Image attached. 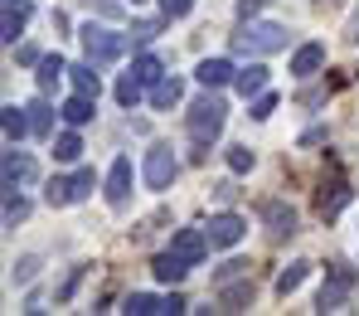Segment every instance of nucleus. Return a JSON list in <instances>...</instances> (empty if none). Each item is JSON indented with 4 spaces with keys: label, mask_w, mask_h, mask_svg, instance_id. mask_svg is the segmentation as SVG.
<instances>
[{
    "label": "nucleus",
    "mask_w": 359,
    "mask_h": 316,
    "mask_svg": "<svg viewBox=\"0 0 359 316\" xmlns=\"http://www.w3.org/2000/svg\"><path fill=\"white\" fill-rule=\"evenodd\" d=\"M233 49L238 54H277V49H287V29L272 20H248L233 34Z\"/></svg>",
    "instance_id": "f257e3e1"
},
{
    "label": "nucleus",
    "mask_w": 359,
    "mask_h": 316,
    "mask_svg": "<svg viewBox=\"0 0 359 316\" xmlns=\"http://www.w3.org/2000/svg\"><path fill=\"white\" fill-rule=\"evenodd\" d=\"M78 39H83V49H88L93 63H112V59L126 54V34H112V29H102V25H83Z\"/></svg>",
    "instance_id": "f03ea898"
},
{
    "label": "nucleus",
    "mask_w": 359,
    "mask_h": 316,
    "mask_svg": "<svg viewBox=\"0 0 359 316\" xmlns=\"http://www.w3.org/2000/svg\"><path fill=\"white\" fill-rule=\"evenodd\" d=\"M224 98H199L194 107H189V136L194 141H214L219 131H224Z\"/></svg>",
    "instance_id": "7ed1b4c3"
},
{
    "label": "nucleus",
    "mask_w": 359,
    "mask_h": 316,
    "mask_svg": "<svg viewBox=\"0 0 359 316\" xmlns=\"http://www.w3.org/2000/svg\"><path fill=\"white\" fill-rule=\"evenodd\" d=\"M44 195H49V204H54V209H59V204H78V199H88V195H93V171L83 166V171H73L68 180H49Z\"/></svg>",
    "instance_id": "20e7f679"
},
{
    "label": "nucleus",
    "mask_w": 359,
    "mask_h": 316,
    "mask_svg": "<svg viewBox=\"0 0 359 316\" xmlns=\"http://www.w3.org/2000/svg\"><path fill=\"white\" fill-rule=\"evenodd\" d=\"M359 277L355 272H350V268H340V263H335V272H330V282H325V287H320V297H316V307H320V312H340V307H345V297H350V287H355Z\"/></svg>",
    "instance_id": "39448f33"
},
{
    "label": "nucleus",
    "mask_w": 359,
    "mask_h": 316,
    "mask_svg": "<svg viewBox=\"0 0 359 316\" xmlns=\"http://www.w3.org/2000/svg\"><path fill=\"white\" fill-rule=\"evenodd\" d=\"M175 151H170V146H151V151H146V185L151 190H165L170 185V180H175Z\"/></svg>",
    "instance_id": "423d86ee"
},
{
    "label": "nucleus",
    "mask_w": 359,
    "mask_h": 316,
    "mask_svg": "<svg viewBox=\"0 0 359 316\" xmlns=\"http://www.w3.org/2000/svg\"><path fill=\"white\" fill-rule=\"evenodd\" d=\"M126 316H156V312H184V302L180 297H151V292H131L126 297V307H121Z\"/></svg>",
    "instance_id": "0eeeda50"
},
{
    "label": "nucleus",
    "mask_w": 359,
    "mask_h": 316,
    "mask_svg": "<svg viewBox=\"0 0 359 316\" xmlns=\"http://www.w3.org/2000/svg\"><path fill=\"white\" fill-rule=\"evenodd\" d=\"M209 244H214V239H209V229H180L175 239H170V253L184 258V263H199V258L209 253Z\"/></svg>",
    "instance_id": "6e6552de"
},
{
    "label": "nucleus",
    "mask_w": 359,
    "mask_h": 316,
    "mask_svg": "<svg viewBox=\"0 0 359 316\" xmlns=\"http://www.w3.org/2000/svg\"><path fill=\"white\" fill-rule=\"evenodd\" d=\"M262 219L272 224V239H292V234H297V209L282 204V199H267V204H262Z\"/></svg>",
    "instance_id": "1a4fd4ad"
},
{
    "label": "nucleus",
    "mask_w": 359,
    "mask_h": 316,
    "mask_svg": "<svg viewBox=\"0 0 359 316\" xmlns=\"http://www.w3.org/2000/svg\"><path fill=\"white\" fill-rule=\"evenodd\" d=\"M29 180H39V166H34L29 156H20V151L10 146V151H5V190L29 185Z\"/></svg>",
    "instance_id": "9d476101"
},
{
    "label": "nucleus",
    "mask_w": 359,
    "mask_h": 316,
    "mask_svg": "<svg viewBox=\"0 0 359 316\" xmlns=\"http://www.w3.org/2000/svg\"><path fill=\"white\" fill-rule=\"evenodd\" d=\"M243 234H248V224H243L238 214H214V219H209V239H214L219 249H233Z\"/></svg>",
    "instance_id": "9b49d317"
},
{
    "label": "nucleus",
    "mask_w": 359,
    "mask_h": 316,
    "mask_svg": "<svg viewBox=\"0 0 359 316\" xmlns=\"http://www.w3.org/2000/svg\"><path fill=\"white\" fill-rule=\"evenodd\" d=\"M126 195H131V161L117 156L107 171V204H126Z\"/></svg>",
    "instance_id": "f8f14e48"
},
{
    "label": "nucleus",
    "mask_w": 359,
    "mask_h": 316,
    "mask_svg": "<svg viewBox=\"0 0 359 316\" xmlns=\"http://www.w3.org/2000/svg\"><path fill=\"white\" fill-rule=\"evenodd\" d=\"M25 20H29V5H25V0H5V20H0L5 44H15V39L25 34Z\"/></svg>",
    "instance_id": "ddd939ff"
},
{
    "label": "nucleus",
    "mask_w": 359,
    "mask_h": 316,
    "mask_svg": "<svg viewBox=\"0 0 359 316\" xmlns=\"http://www.w3.org/2000/svg\"><path fill=\"white\" fill-rule=\"evenodd\" d=\"M194 78H199L204 88H224V83L233 78V63L229 59H204L199 68H194Z\"/></svg>",
    "instance_id": "4468645a"
},
{
    "label": "nucleus",
    "mask_w": 359,
    "mask_h": 316,
    "mask_svg": "<svg viewBox=\"0 0 359 316\" xmlns=\"http://www.w3.org/2000/svg\"><path fill=\"white\" fill-rule=\"evenodd\" d=\"M320 63H325V44H301L297 54H292V73L297 78H311Z\"/></svg>",
    "instance_id": "2eb2a0df"
},
{
    "label": "nucleus",
    "mask_w": 359,
    "mask_h": 316,
    "mask_svg": "<svg viewBox=\"0 0 359 316\" xmlns=\"http://www.w3.org/2000/svg\"><path fill=\"white\" fill-rule=\"evenodd\" d=\"M25 112H29V107H15V103H10V107H0V126H5V141H10V146H15L25 131H34Z\"/></svg>",
    "instance_id": "dca6fc26"
},
{
    "label": "nucleus",
    "mask_w": 359,
    "mask_h": 316,
    "mask_svg": "<svg viewBox=\"0 0 359 316\" xmlns=\"http://www.w3.org/2000/svg\"><path fill=\"white\" fill-rule=\"evenodd\" d=\"M93 103H97V98H88V93H73V98L63 103V122H68V126L93 122Z\"/></svg>",
    "instance_id": "f3484780"
},
{
    "label": "nucleus",
    "mask_w": 359,
    "mask_h": 316,
    "mask_svg": "<svg viewBox=\"0 0 359 316\" xmlns=\"http://www.w3.org/2000/svg\"><path fill=\"white\" fill-rule=\"evenodd\" d=\"M233 83H238L243 98H257V93L267 88V68H262V63H248L243 73H233Z\"/></svg>",
    "instance_id": "a211bd4d"
},
{
    "label": "nucleus",
    "mask_w": 359,
    "mask_h": 316,
    "mask_svg": "<svg viewBox=\"0 0 359 316\" xmlns=\"http://www.w3.org/2000/svg\"><path fill=\"white\" fill-rule=\"evenodd\" d=\"M180 93H184V83L165 73L161 83H151V107H175V103H180Z\"/></svg>",
    "instance_id": "6ab92c4d"
},
{
    "label": "nucleus",
    "mask_w": 359,
    "mask_h": 316,
    "mask_svg": "<svg viewBox=\"0 0 359 316\" xmlns=\"http://www.w3.org/2000/svg\"><path fill=\"white\" fill-rule=\"evenodd\" d=\"M189 268H194V263H184V258H175L170 249H165L161 258H156V277H161V282H180V277H184Z\"/></svg>",
    "instance_id": "aec40b11"
},
{
    "label": "nucleus",
    "mask_w": 359,
    "mask_h": 316,
    "mask_svg": "<svg viewBox=\"0 0 359 316\" xmlns=\"http://www.w3.org/2000/svg\"><path fill=\"white\" fill-rule=\"evenodd\" d=\"M345 204H350V185H325L320 190V214H325V219H335Z\"/></svg>",
    "instance_id": "412c9836"
},
{
    "label": "nucleus",
    "mask_w": 359,
    "mask_h": 316,
    "mask_svg": "<svg viewBox=\"0 0 359 316\" xmlns=\"http://www.w3.org/2000/svg\"><path fill=\"white\" fill-rule=\"evenodd\" d=\"M68 78H73V88H78V93H88V98H97V88H102V83H97V73H93V59H88V63H73V68H68Z\"/></svg>",
    "instance_id": "4be33fe9"
},
{
    "label": "nucleus",
    "mask_w": 359,
    "mask_h": 316,
    "mask_svg": "<svg viewBox=\"0 0 359 316\" xmlns=\"http://www.w3.org/2000/svg\"><path fill=\"white\" fill-rule=\"evenodd\" d=\"M306 272H311V263H287L282 272H277V292L287 297V292H297L301 282H306Z\"/></svg>",
    "instance_id": "5701e85b"
},
{
    "label": "nucleus",
    "mask_w": 359,
    "mask_h": 316,
    "mask_svg": "<svg viewBox=\"0 0 359 316\" xmlns=\"http://www.w3.org/2000/svg\"><path fill=\"white\" fill-rule=\"evenodd\" d=\"M63 73H68V63H63L59 54H49V59H39V88H44V93H49V88H54V83H59Z\"/></svg>",
    "instance_id": "b1692460"
},
{
    "label": "nucleus",
    "mask_w": 359,
    "mask_h": 316,
    "mask_svg": "<svg viewBox=\"0 0 359 316\" xmlns=\"http://www.w3.org/2000/svg\"><path fill=\"white\" fill-rule=\"evenodd\" d=\"M141 88H146V83H141L136 73H126V78L117 83V103L121 107H136V103H141Z\"/></svg>",
    "instance_id": "393cba45"
},
{
    "label": "nucleus",
    "mask_w": 359,
    "mask_h": 316,
    "mask_svg": "<svg viewBox=\"0 0 359 316\" xmlns=\"http://www.w3.org/2000/svg\"><path fill=\"white\" fill-rule=\"evenodd\" d=\"M131 73H136L141 83H161V78H165V73H161V59H156V54H141V59L131 63Z\"/></svg>",
    "instance_id": "a878e982"
},
{
    "label": "nucleus",
    "mask_w": 359,
    "mask_h": 316,
    "mask_svg": "<svg viewBox=\"0 0 359 316\" xmlns=\"http://www.w3.org/2000/svg\"><path fill=\"white\" fill-rule=\"evenodd\" d=\"M83 156V141H78V131H63L59 141H54V161H78Z\"/></svg>",
    "instance_id": "bb28decb"
},
{
    "label": "nucleus",
    "mask_w": 359,
    "mask_h": 316,
    "mask_svg": "<svg viewBox=\"0 0 359 316\" xmlns=\"http://www.w3.org/2000/svg\"><path fill=\"white\" fill-rule=\"evenodd\" d=\"M243 307H252V282H243V287H229V292H224V312H243Z\"/></svg>",
    "instance_id": "cd10ccee"
},
{
    "label": "nucleus",
    "mask_w": 359,
    "mask_h": 316,
    "mask_svg": "<svg viewBox=\"0 0 359 316\" xmlns=\"http://www.w3.org/2000/svg\"><path fill=\"white\" fill-rule=\"evenodd\" d=\"M29 126H34V136H49V131H54V112H49L44 103H34V107H29Z\"/></svg>",
    "instance_id": "c85d7f7f"
},
{
    "label": "nucleus",
    "mask_w": 359,
    "mask_h": 316,
    "mask_svg": "<svg viewBox=\"0 0 359 316\" xmlns=\"http://www.w3.org/2000/svg\"><path fill=\"white\" fill-rule=\"evenodd\" d=\"M25 214H29V204H25V199H20V195H15V190H5V224H10V229H15V224H20V219H25Z\"/></svg>",
    "instance_id": "c756f323"
},
{
    "label": "nucleus",
    "mask_w": 359,
    "mask_h": 316,
    "mask_svg": "<svg viewBox=\"0 0 359 316\" xmlns=\"http://www.w3.org/2000/svg\"><path fill=\"white\" fill-rule=\"evenodd\" d=\"M229 166L243 176V171H252V166H257V156H252L248 146H229Z\"/></svg>",
    "instance_id": "7c9ffc66"
},
{
    "label": "nucleus",
    "mask_w": 359,
    "mask_h": 316,
    "mask_svg": "<svg viewBox=\"0 0 359 316\" xmlns=\"http://www.w3.org/2000/svg\"><path fill=\"white\" fill-rule=\"evenodd\" d=\"M248 112H252V117H257V122H267V117H272V112H277V98H272V93H257V98H252V107H248Z\"/></svg>",
    "instance_id": "2f4dec72"
},
{
    "label": "nucleus",
    "mask_w": 359,
    "mask_h": 316,
    "mask_svg": "<svg viewBox=\"0 0 359 316\" xmlns=\"http://www.w3.org/2000/svg\"><path fill=\"white\" fill-rule=\"evenodd\" d=\"M189 5H194V0H161L165 20H180V15H189Z\"/></svg>",
    "instance_id": "473e14b6"
},
{
    "label": "nucleus",
    "mask_w": 359,
    "mask_h": 316,
    "mask_svg": "<svg viewBox=\"0 0 359 316\" xmlns=\"http://www.w3.org/2000/svg\"><path fill=\"white\" fill-rule=\"evenodd\" d=\"M243 272H248V263H243V258H233V263H224V268H219V282H229V277H243Z\"/></svg>",
    "instance_id": "72a5a7b5"
},
{
    "label": "nucleus",
    "mask_w": 359,
    "mask_h": 316,
    "mask_svg": "<svg viewBox=\"0 0 359 316\" xmlns=\"http://www.w3.org/2000/svg\"><path fill=\"white\" fill-rule=\"evenodd\" d=\"M34 268H39V263H34V258H25V263L15 268V282H29V277H34Z\"/></svg>",
    "instance_id": "f704fd0d"
},
{
    "label": "nucleus",
    "mask_w": 359,
    "mask_h": 316,
    "mask_svg": "<svg viewBox=\"0 0 359 316\" xmlns=\"http://www.w3.org/2000/svg\"><path fill=\"white\" fill-rule=\"evenodd\" d=\"M262 5H267V0H238V15H243V20H252Z\"/></svg>",
    "instance_id": "c9c22d12"
},
{
    "label": "nucleus",
    "mask_w": 359,
    "mask_h": 316,
    "mask_svg": "<svg viewBox=\"0 0 359 316\" xmlns=\"http://www.w3.org/2000/svg\"><path fill=\"white\" fill-rule=\"evenodd\" d=\"M93 10H102V15H121V5H112V0H88Z\"/></svg>",
    "instance_id": "e433bc0d"
},
{
    "label": "nucleus",
    "mask_w": 359,
    "mask_h": 316,
    "mask_svg": "<svg viewBox=\"0 0 359 316\" xmlns=\"http://www.w3.org/2000/svg\"><path fill=\"white\" fill-rule=\"evenodd\" d=\"M345 39H350V44H359V15L350 20V34H345Z\"/></svg>",
    "instance_id": "4c0bfd02"
},
{
    "label": "nucleus",
    "mask_w": 359,
    "mask_h": 316,
    "mask_svg": "<svg viewBox=\"0 0 359 316\" xmlns=\"http://www.w3.org/2000/svg\"><path fill=\"white\" fill-rule=\"evenodd\" d=\"M131 5H141V0H131Z\"/></svg>",
    "instance_id": "58836bf2"
}]
</instances>
